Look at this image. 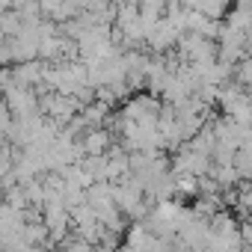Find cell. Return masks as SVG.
<instances>
[{"label": "cell", "instance_id": "obj_1", "mask_svg": "<svg viewBox=\"0 0 252 252\" xmlns=\"http://www.w3.org/2000/svg\"><path fill=\"white\" fill-rule=\"evenodd\" d=\"M80 149H83V155H107L110 152V134L92 131V134H86V140L80 143Z\"/></svg>", "mask_w": 252, "mask_h": 252}, {"label": "cell", "instance_id": "obj_2", "mask_svg": "<svg viewBox=\"0 0 252 252\" xmlns=\"http://www.w3.org/2000/svg\"><path fill=\"white\" fill-rule=\"evenodd\" d=\"M231 74H234L237 86H252V57H240V60L234 63Z\"/></svg>", "mask_w": 252, "mask_h": 252}, {"label": "cell", "instance_id": "obj_3", "mask_svg": "<svg viewBox=\"0 0 252 252\" xmlns=\"http://www.w3.org/2000/svg\"><path fill=\"white\" fill-rule=\"evenodd\" d=\"M246 36H249V48H252V27H249V30H246Z\"/></svg>", "mask_w": 252, "mask_h": 252}]
</instances>
